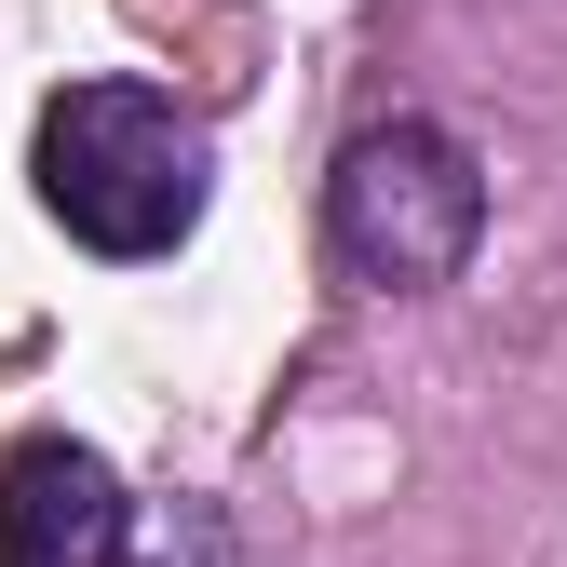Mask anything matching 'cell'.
I'll list each match as a JSON object with an SVG mask.
<instances>
[{"mask_svg":"<svg viewBox=\"0 0 567 567\" xmlns=\"http://www.w3.org/2000/svg\"><path fill=\"white\" fill-rule=\"evenodd\" d=\"M28 176H41V217L82 257H176L217 203V135L150 82H68V95H41Z\"/></svg>","mask_w":567,"mask_h":567,"instance_id":"1","label":"cell"},{"mask_svg":"<svg viewBox=\"0 0 567 567\" xmlns=\"http://www.w3.org/2000/svg\"><path fill=\"white\" fill-rule=\"evenodd\" d=\"M486 244V163L460 150L446 122H365L351 150L324 163V270L365 284V298H433V284H460Z\"/></svg>","mask_w":567,"mask_h":567,"instance_id":"2","label":"cell"},{"mask_svg":"<svg viewBox=\"0 0 567 567\" xmlns=\"http://www.w3.org/2000/svg\"><path fill=\"white\" fill-rule=\"evenodd\" d=\"M135 554V501L95 446L28 433L0 460V567H122Z\"/></svg>","mask_w":567,"mask_h":567,"instance_id":"3","label":"cell"},{"mask_svg":"<svg viewBox=\"0 0 567 567\" xmlns=\"http://www.w3.org/2000/svg\"><path fill=\"white\" fill-rule=\"evenodd\" d=\"M150 567H244V554H230V527H217V514L189 501V514L163 527V554H150Z\"/></svg>","mask_w":567,"mask_h":567,"instance_id":"4","label":"cell"}]
</instances>
